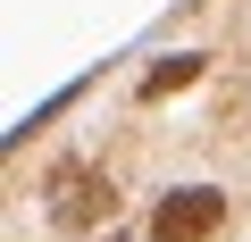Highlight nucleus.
<instances>
[{"mask_svg": "<svg viewBox=\"0 0 251 242\" xmlns=\"http://www.w3.org/2000/svg\"><path fill=\"white\" fill-rule=\"evenodd\" d=\"M201 50H176V59H151L143 67V100H168V92H184V84H201Z\"/></svg>", "mask_w": 251, "mask_h": 242, "instance_id": "nucleus-3", "label": "nucleus"}, {"mask_svg": "<svg viewBox=\"0 0 251 242\" xmlns=\"http://www.w3.org/2000/svg\"><path fill=\"white\" fill-rule=\"evenodd\" d=\"M109 242H126V234H109Z\"/></svg>", "mask_w": 251, "mask_h": 242, "instance_id": "nucleus-4", "label": "nucleus"}, {"mask_svg": "<svg viewBox=\"0 0 251 242\" xmlns=\"http://www.w3.org/2000/svg\"><path fill=\"white\" fill-rule=\"evenodd\" d=\"M50 225L59 234H92L109 209H117V184L100 176V167H84V159H67V167H50Z\"/></svg>", "mask_w": 251, "mask_h": 242, "instance_id": "nucleus-1", "label": "nucleus"}, {"mask_svg": "<svg viewBox=\"0 0 251 242\" xmlns=\"http://www.w3.org/2000/svg\"><path fill=\"white\" fill-rule=\"evenodd\" d=\"M218 225H226V192L218 184H176L151 209V242H209Z\"/></svg>", "mask_w": 251, "mask_h": 242, "instance_id": "nucleus-2", "label": "nucleus"}]
</instances>
